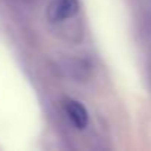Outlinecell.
<instances>
[{"instance_id": "obj_1", "label": "cell", "mask_w": 151, "mask_h": 151, "mask_svg": "<svg viewBox=\"0 0 151 151\" xmlns=\"http://www.w3.org/2000/svg\"><path fill=\"white\" fill-rule=\"evenodd\" d=\"M79 12V0H53L49 6L47 17L50 21H62Z\"/></svg>"}, {"instance_id": "obj_2", "label": "cell", "mask_w": 151, "mask_h": 151, "mask_svg": "<svg viewBox=\"0 0 151 151\" xmlns=\"http://www.w3.org/2000/svg\"><path fill=\"white\" fill-rule=\"evenodd\" d=\"M64 110L71 123L77 127V129H85L89 123V114L85 105L76 99H67L64 101Z\"/></svg>"}]
</instances>
